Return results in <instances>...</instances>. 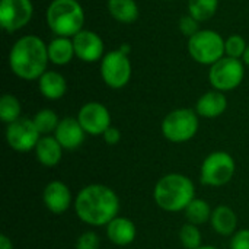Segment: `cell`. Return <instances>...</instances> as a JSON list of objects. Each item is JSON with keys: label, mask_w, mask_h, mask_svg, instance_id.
Instances as JSON below:
<instances>
[{"label": "cell", "mask_w": 249, "mask_h": 249, "mask_svg": "<svg viewBox=\"0 0 249 249\" xmlns=\"http://www.w3.org/2000/svg\"><path fill=\"white\" fill-rule=\"evenodd\" d=\"M67 90V83L66 79L53 70H47L41 77H39V92L44 98L50 101H55L64 96Z\"/></svg>", "instance_id": "cell-20"}, {"label": "cell", "mask_w": 249, "mask_h": 249, "mask_svg": "<svg viewBox=\"0 0 249 249\" xmlns=\"http://www.w3.org/2000/svg\"><path fill=\"white\" fill-rule=\"evenodd\" d=\"M34 6L31 0H1L0 25L6 32H16L31 20Z\"/></svg>", "instance_id": "cell-11"}, {"label": "cell", "mask_w": 249, "mask_h": 249, "mask_svg": "<svg viewBox=\"0 0 249 249\" xmlns=\"http://www.w3.org/2000/svg\"><path fill=\"white\" fill-rule=\"evenodd\" d=\"M73 39L66 36H57L48 44V58L55 66H66L74 57Z\"/></svg>", "instance_id": "cell-21"}, {"label": "cell", "mask_w": 249, "mask_h": 249, "mask_svg": "<svg viewBox=\"0 0 249 249\" xmlns=\"http://www.w3.org/2000/svg\"><path fill=\"white\" fill-rule=\"evenodd\" d=\"M77 121L86 134L102 136L111 127V114L105 105L99 102H88L79 109Z\"/></svg>", "instance_id": "cell-12"}, {"label": "cell", "mask_w": 249, "mask_h": 249, "mask_svg": "<svg viewBox=\"0 0 249 249\" xmlns=\"http://www.w3.org/2000/svg\"><path fill=\"white\" fill-rule=\"evenodd\" d=\"M48 61V45L35 35L19 38L9 53L10 70L23 80L39 79L47 71Z\"/></svg>", "instance_id": "cell-2"}, {"label": "cell", "mask_w": 249, "mask_h": 249, "mask_svg": "<svg viewBox=\"0 0 249 249\" xmlns=\"http://www.w3.org/2000/svg\"><path fill=\"white\" fill-rule=\"evenodd\" d=\"M47 23L57 36L73 38L83 29V7L77 0H53L47 9Z\"/></svg>", "instance_id": "cell-4"}, {"label": "cell", "mask_w": 249, "mask_h": 249, "mask_svg": "<svg viewBox=\"0 0 249 249\" xmlns=\"http://www.w3.org/2000/svg\"><path fill=\"white\" fill-rule=\"evenodd\" d=\"M35 155L41 165L54 168L61 160L63 147L54 136H42L35 147Z\"/></svg>", "instance_id": "cell-18"}, {"label": "cell", "mask_w": 249, "mask_h": 249, "mask_svg": "<svg viewBox=\"0 0 249 249\" xmlns=\"http://www.w3.org/2000/svg\"><path fill=\"white\" fill-rule=\"evenodd\" d=\"M247 47L248 45L241 35H231L225 41V54L232 58H241L244 57Z\"/></svg>", "instance_id": "cell-28"}, {"label": "cell", "mask_w": 249, "mask_h": 249, "mask_svg": "<svg viewBox=\"0 0 249 249\" xmlns=\"http://www.w3.org/2000/svg\"><path fill=\"white\" fill-rule=\"evenodd\" d=\"M188 53L194 61L213 66L225 54V39L212 29H200L188 39Z\"/></svg>", "instance_id": "cell-5"}, {"label": "cell", "mask_w": 249, "mask_h": 249, "mask_svg": "<svg viewBox=\"0 0 249 249\" xmlns=\"http://www.w3.org/2000/svg\"><path fill=\"white\" fill-rule=\"evenodd\" d=\"M32 120H34V124L38 128L41 136L42 134L48 136L50 133H54L57 130L58 124H60V120H58L57 114L53 109H48V108H44V109L38 111Z\"/></svg>", "instance_id": "cell-26"}, {"label": "cell", "mask_w": 249, "mask_h": 249, "mask_svg": "<svg viewBox=\"0 0 249 249\" xmlns=\"http://www.w3.org/2000/svg\"><path fill=\"white\" fill-rule=\"evenodd\" d=\"M179 241L185 249H198L201 245V232L196 225L187 223L179 231Z\"/></svg>", "instance_id": "cell-27"}, {"label": "cell", "mask_w": 249, "mask_h": 249, "mask_svg": "<svg viewBox=\"0 0 249 249\" xmlns=\"http://www.w3.org/2000/svg\"><path fill=\"white\" fill-rule=\"evenodd\" d=\"M198 20L194 19L191 15H185L179 19V31L182 32V35L191 38L193 35H196L200 29H198Z\"/></svg>", "instance_id": "cell-30"}, {"label": "cell", "mask_w": 249, "mask_h": 249, "mask_svg": "<svg viewBox=\"0 0 249 249\" xmlns=\"http://www.w3.org/2000/svg\"><path fill=\"white\" fill-rule=\"evenodd\" d=\"M41 134L34 124V120L20 117L12 124H7L6 140L16 152H31L36 147Z\"/></svg>", "instance_id": "cell-10"}, {"label": "cell", "mask_w": 249, "mask_h": 249, "mask_svg": "<svg viewBox=\"0 0 249 249\" xmlns=\"http://www.w3.org/2000/svg\"><path fill=\"white\" fill-rule=\"evenodd\" d=\"M0 249H13L12 241L6 235H0Z\"/></svg>", "instance_id": "cell-33"}, {"label": "cell", "mask_w": 249, "mask_h": 249, "mask_svg": "<svg viewBox=\"0 0 249 249\" xmlns=\"http://www.w3.org/2000/svg\"><path fill=\"white\" fill-rule=\"evenodd\" d=\"M137 231L134 223L127 217L117 216L107 225V236L108 239L118 247H127L136 239Z\"/></svg>", "instance_id": "cell-16"}, {"label": "cell", "mask_w": 249, "mask_h": 249, "mask_svg": "<svg viewBox=\"0 0 249 249\" xmlns=\"http://www.w3.org/2000/svg\"><path fill=\"white\" fill-rule=\"evenodd\" d=\"M198 249H217L216 247H200Z\"/></svg>", "instance_id": "cell-35"}, {"label": "cell", "mask_w": 249, "mask_h": 249, "mask_svg": "<svg viewBox=\"0 0 249 249\" xmlns=\"http://www.w3.org/2000/svg\"><path fill=\"white\" fill-rule=\"evenodd\" d=\"M20 102L16 96L6 93L0 99V120L4 124H12L20 118Z\"/></svg>", "instance_id": "cell-25"}, {"label": "cell", "mask_w": 249, "mask_h": 249, "mask_svg": "<svg viewBox=\"0 0 249 249\" xmlns=\"http://www.w3.org/2000/svg\"><path fill=\"white\" fill-rule=\"evenodd\" d=\"M244 63L247 64V66H249V45L247 47V50H245V54H244Z\"/></svg>", "instance_id": "cell-34"}, {"label": "cell", "mask_w": 249, "mask_h": 249, "mask_svg": "<svg viewBox=\"0 0 249 249\" xmlns=\"http://www.w3.org/2000/svg\"><path fill=\"white\" fill-rule=\"evenodd\" d=\"M198 131V114L194 109L179 108L169 112L162 121V134L172 143H185Z\"/></svg>", "instance_id": "cell-6"}, {"label": "cell", "mask_w": 249, "mask_h": 249, "mask_svg": "<svg viewBox=\"0 0 249 249\" xmlns=\"http://www.w3.org/2000/svg\"><path fill=\"white\" fill-rule=\"evenodd\" d=\"M153 198L165 212H184L196 198V187L193 181L182 174H168L156 182Z\"/></svg>", "instance_id": "cell-3"}, {"label": "cell", "mask_w": 249, "mask_h": 249, "mask_svg": "<svg viewBox=\"0 0 249 249\" xmlns=\"http://www.w3.org/2000/svg\"><path fill=\"white\" fill-rule=\"evenodd\" d=\"M231 249H249V229L238 231L232 241H231Z\"/></svg>", "instance_id": "cell-31"}, {"label": "cell", "mask_w": 249, "mask_h": 249, "mask_svg": "<svg viewBox=\"0 0 249 249\" xmlns=\"http://www.w3.org/2000/svg\"><path fill=\"white\" fill-rule=\"evenodd\" d=\"M44 206L54 214H63L70 209L71 193L70 188L61 181H51L42 193Z\"/></svg>", "instance_id": "cell-14"}, {"label": "cell", "mask_w": 249, "mask_h": 249, "mask_svg": "<svg viewBox=\"0 0 249 249\" xmlns=\"http://www.w3.org/2000/svg\"><path fill=\"white\" fill-rule=\"evenodd\" d=\"M166 1H171V0H166Z\"/></svg>", "instance_id": "cell-36"}, {"label": "cell", "mask_w": 249, "mask_h": 249, "mask_svg": "<svg viewBox=\"0 0 249 249\" xmlns=\"http://www.w3.org/2000/svg\"><path fill=\"white\" fill-rule=\"evenodd\" d=\"M212 226L216 233L222 236H232L236 233L238 228V217L235 212L228 206H219L212 213Z\"/></svg>", "instance_id": "cell-19"}, {"label": "cell", "mask_w": 249, "mask_h": 249, "mask_svg": "<svg viewBox=\"0 0 249 249\" xmlns=\"http://www.w3.org/2000/svg\"><path fill=\"white\" fill-rule=\"evenodd\" d=\"M85 130L77 121V118L66 117L60 120L57 130L54 131V137L66 150H74L85 142Z\"/></svg>", "instance_id": "cell-15"}, {"label": "cell", "mask_w": 249, "mask_h": 249, "mask_svg": "<svg viewBox=\"0 0 249 249\" xmlns=\"http://www.w3.org/2000/svg\"><path fill=\"white\" fill-rule=\"evenodd\" d=\"M101 76L107 86L112 89L124 88L131 79V63L128 54L121 50L107 53L101 60Z\"/></svg>", "instance_id": "cell-9"}, {"label": "cell", "mask_w": 249, "mask_h": 249, "mask_svg": "<svg viewBox=\"0 0 249 249\" xmlns=\"http://www.w3.org/2000/svg\"><path fill=\"white\" fill-rule=\"evenodd\" d=\"M102 137H104V140H105V143H107V144L114 146V144H117V143L121 140V133H120V130H118V128H115V127H109V128L102 134Z\"/></svg>", "instance_id": "cell-32"}, {"label": "cell", "mask_w": 249, "mask_h": 249, "mask_svg": "<svg viewBox=\"0 0 249 249\" xmlns=\"http://www.w3.org/2000/svg\"><path fill=\"white\" fill-rule=\"evenodd\" d=\"M77 217L90 226H107L118 216L120 198L109 187L92 184L79 191L74 200Z\"/></svg>", "instance_id": "cell-1"}, {"label": "cell", "mask_w": 249, "mask_h": 249, "mask_svg": "<svg viewBox=\"0 0 249 249\" xmlns=\"http://www.w3.org/2000/svg\"><path fill=\"white\" fill-rule=\"evenodd\" d=\"M245 76L244 63L239 58L223 57L210 67L209 80L214 90L228 92L236 89Z\"/></svg>", "instance_id": "cell-8"}, {"label": "cell", "mask_w": 249, "mask_h": 249, "mask_svg": "<svg viewBox=\"0 0 249 249\" xmlns=\"http://www.w3.org/2000/svg\"><path fill=\"white\" fill-rule=\"evenodd\" d=\"M108 10L121 23H133L139 18V6L134 0H108Z\"/></svg>", "instance_id": "cell-22"}, {"label": "cell", "mask_w": 249, "mask_h": 249, "mask_svg": "<svg viewBox=\"0 0 249 249\" xmlns=\"http://www.w3.org/2000/svg\"><path fill=\"white\" fill-rule=\"evenodd\" d=\"M219 0H188V15L198 22H206L214 16Z\"/></svg>", "instance_id": "cell-24"}, {"label": "cell", "mask_w": 249, "mask_h": 249, "mask_svg": "<svg viewBox=\"0 0 249 249\" xmlns=\"http://www.w3.org/2000/svg\"><path fill=\"white\" fill-rule=\"evenodd\" d=\"M228 108V99L220 90L206 92L196 104V112L204 118H216Z\"/></svg>", "instance_id": "cell-17"}, {"label": "cell", "mask_w": 249, "mask_h": 249, "mask_svg": "<svg viewBox=\"0 0 249 249\" xmlns=\"http://www.w3.org/2000/svg\"><path fill=\"white\" fill-rule=\"evenodd\" d=\"M235 169V160L228 152H213L201 165V182L209 187L226 185L233 178Z\"/></svg>", "instance_id": "cell-7"}, {"label": "cell", "mask_w": 249, "mask_h": 249, "mask_svg": "<svg viewBox=\"0 0 249 249\" xmlns=\"http://www.w3.org/2000/svg\"><path fill=\"white\" fill-rule=\"evenodd\" d=\"M99 238L95 232H85L76 241V249H99Z\"/></svg>", "instance_id": "cell-29"}, {"label": "cell", "mask_w": 249, "mask_h": 249, "mask_svg": "<svg viewBox=\"0 0 249 249\" xmlns=\"http://www.w3.org/2000/svg\"><path fill=\"white\" fill-rule=\"evenodd\" d=\"M71 39L74 54L79 60L85 63H95L104 58V41L96 32L82 29Z\"/></svg>", "instance_id": "cell-13"}, {"label": "cell", "mask_w": 249, "mask_h": 249, "mask_svg": "<svg viewBox=\"0 0 249 249\" xmlns=\"http://www.w3.org/2000/svg\"><path fill=\"white\" fill-rule=\"evenodd\" d=\"M185 213V219L188 220V223L200 226L207 223L212 219V209L209 206V203L203 198H194L188 207L184 210Z\"/></svg>", "instance_id": "cell-23"}]
</instances>
